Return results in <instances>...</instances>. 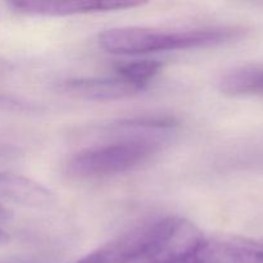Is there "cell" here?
I'll return each instance as SVG.
<instances>
[{
	"label": "cell",
	"mask_w": 263,
	"mask_h": 263,
	"mask_svg": "<svg viewBox=\"0 0 263 263\" xmlns=\"http://www.w3.org/2000/svg\"><path fill=\"white\" fill-rule=\"evenodd\" d=\"M247 30L238 26L164 31L158 28L126 26L115 27L99 35V45L112 54L139 55L167 50L212 48L239 40Z\"/></svg>",
	"instance_id": "obj_1"
},
{
	"label": "cell",
	"mask_w": 263,
	"mask_h": 263,
	"mask_svg": "<svg viewBox=\"0 0 263 263\" xmlns=\"http://www.w3.org/2000/svg\"><path fill=\"white\" fill-rule=\"evenodd\" d=\"M162 146L163 141L148 136L92 146L72 156L66 164V172L76 179H99L125 174L151 161Z\"/></svg>",
	"instance_id": "obj_2"
},
{
	"label": "cell",
	"mask_w": 263,
	"mask_h": 263,
	"mask_svg": "<svg viewBox=\"0 0 263 263\" xmlns=\"http://www.w3.org/2000/svg\"><path fill=\"white\" fill-rule=\"evenodd\" d=\"M163 218L148 221L110 239L77 263H140L156 243Z\"/></svg>",
	"instance_id": "obj_3"
},
{
	"label": "cell",
	"mask_w": 263,
	"mask_h": 263,
	"mask_svg": "<svg viewBox=\"0 0 263 263\" xmlns=\"http://www.w3.org/2000/svg\"><path fill=\"white\" fill-rule=\"evenodd\" d=\"M205 236L198 226L179 216L164 217L163 226L141 263H175L199 246Z\"/></svg>",
	"instance_id": "obj_4"
},
{
	"label": "cell",
	"mask_w": 263,
	"mask_h": 263,
	"mask_svg": "<svg viewBox=\"0 0 263 263\" xmlns=\"http://www.w3.org/2000/svg\"><path fill=\"white\" fill-rule=\"evenodd\" d=\"M140 0H13L8 3L14 12L41 17H66L89 13L115 12L143 5Z\"/></svg>",
	"instance_id": "obj_5"
},
{
	"label": "cell",
	"mask_w": 263,
	"mask_h": 263,
	"mask_svg": "<svg viewBox=\"0 0 263 263\" xmlns=\"http://www.w3.org/2000/svg\"><path fill=\"white\" fill-rule=\"evenodd\" d=\"M58 90L63 94L81 100L112 102L126 99L144 91L145 87L116 73L109 77H82L61 82Z\"/></svg>",
	"instance_id": "obj_6"
},
{
	"label": "cell",
	"mask_w": 263,
	"mask_h": 263,
	"mask_svg": "<svg viewBox=\"0 0 263 263\" xmlns=\"http://www.w3.org/2000/svg\"><path fill=\"white\" fill-rule=\"evenodd\" d=\"M0 203H13L30 208H45L54 203L46 187L25 176L0 174Z\"/></svg>",
	"instance_id": "obj_7"
},
{
	"label": "cell",
	"mask_w": 263,
	"mask_h": 263,
	"mask_svg": "<svg viewBox=\"0 0 263 263\" xmlns=\"http://www.w3.org/2000/svg\"><path fill=\"white\" fill-rule=\"evenodd\" d=\"M175 263H246L240 239L217 240L205 238L190 253Z\"/></svg>",
	"instance_id": "obj_8"
},
{
	"label": "cell",
	"mask_w": 263,
	"mask_h": 263,
	"mask_svg": "<svg viewBox=\"0 0 263 263\" xmlns=\"http://www.w3.org/2000/svg\"><path fill=\"white\" fill-rule=\"evenodd\" d=\"M218 90L230 97H263V66H241L226 72Z\"/></svg>",
	"instance_id": "obj_9"
},
{
	"label": "cell",
	"mask_w": 263,
	"mask_h": 263,
	"mask_svg": "<svg viewBox=\"0 0 263 263\" xmlns=\"http://www.w3.org/2000/svg\"><path fill=\"white\" fill-rule=\"evenodd\" d=\"M162 67V63L157 59H136L117 66L116 73L146 87L149 82L161 72Z\"/></svg>",
	"instance_id": "obj_10"
},
{
	"label": "cell",
	"mask_w": 263,
	"mask_h": 263,
	"mask_svg": "<svg viewBox=\"0 0 263 263\" xmlns=\"http://www.w3.org/2000/svg\"><path fill=\"white\" fill-rule=\"evenodd\" d=\"M0 109L18 110V112L28 110L30 112V110L35 109V105L32 103H27L26 100L20 99V98L0 94Z\"/></svg>",
	"instance_id": "obj_11"
},
{
	"label": "cell",
	"mask_w": 263,
	"mask_h": 263,
	"mask_svg": "<svg viewBox=\"0 0 263 263\" xmlns=\"http://www.w3.org/2000/svg\"><path fill=\"white\" fill-rule=\"evenodd\" d=\"M10 216H12L10 211L5 207V204L0 203V221L8 220V218H10Z\"/></svg>",
	"instance_id": "obj_12"
},
{
	"label": "cell",
	"mask_w": 263,
	"mask_h": 263,
	"mask_svg": "<svg viewBox=\"0 0 263 263\" xmlns=\"http://www.w3.org/2000/svg\"><path fill=\"white\" fill-rule=\"evenodd\" d=\"M8 71H9V64H8V62L5 59H3L0 57V79L4 77L8 73Z\"/></svg>",
	"instance_id": "obj_13"
},
{
	"label": "cell",
	"mask_w": 263,
	"mask_h": 263,
	"mask_svg": "<svg viewBox=\"0 0 263 263\" xmlns=\"http://www.w3.org/2000/svg\"><path fill=\"white\" fill-rule=\"evenodd\" d=\"M8 240H9V235H8V234L5 233L2 228H0V244L7 243Z\"/></svg>",
	"instance_id": "obj_14"
},
{
	"label": "cell",
	"mask_w": 263,
	"mask_h": 263,
	"mask_svg": "<svg viewBox=\"0 0 263 263\" xmlns=\"http://www.w3.org/2000/svg\"><path fill=\"white\" fill-rule=\"evenodd\" d=\"M262 241H263V240H262Z\"/></svg>",
	"instance_id": "obj_15"
}]
</instances>
